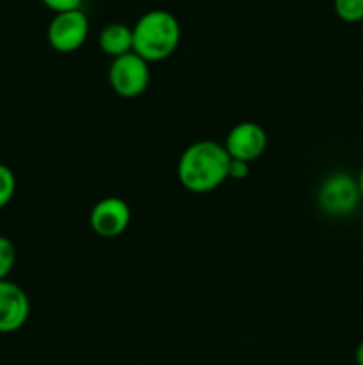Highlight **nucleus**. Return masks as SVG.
<instances>
[{
  "label": "nucleus",
  "instance_id": "obj_6",
  "mask_svg": "<svg viewBox=\"0 0 363 365\" xmlns=\"http://www.w3.org/2000/svg\"><path fill=\"white\" fill-rule=\"evenodd\" d=\"M130 207L117 196H107L95 203L89 214V227L103 239H114L130 225Z\"/></svg>",
  "mask_w": 363,
  "mask_h": 365
},
{
  "label": "nucleus",
  "instance_id": "obj_15",
  "mask_svg": "<svg viewBox=\"0 0 363 365\" xmlns=\"http://www.w3.org/2000/svg\"><path fill=\"white\" fill-rule=\"evenodd\" d=\"M354 360H356V365H363V341L359 342L358 348H356Z\"/></svg>",
  "mask_w": 363,
  "mask_h": 365
},
{
  "label": "nucleus",
  "instance_id": "obj_2",
  "mask_svg": "<svg viewBox=\"0 0 363 365\" xmlns=\"http://www.w3.org/2000/svg\"><path fill=\"white\" fill-rule=\"evenodd\" d=\"M134 52L148 63H159L174 53L180 45L182 29L177 16L166 9L146 11L132 27Z\"/></svg>",
  "mask_w": 363,
  "mask_h": 365
},
{
  "label": "nucleus",
  "instance_id": "obj_14",
  "mask_svg": "<svg viewBox=\"0 0 363 365\" xmlns=\"http://www.w3.org/2000/svg\"><path fill=\"white\" fill-rule=\"evenodd\" d=\"M249 175V163L238 159L230 160V168H228V178H235V180H244Z\"/></svg>",
  "mask_w": 363,
  "mask_h": 365
},
{
  "label": "nucleus",
  "instance_id": "obj_10",
  "mask_svg": "<svg viewBox=\"0 0 363 365\" xmlns=\"http://www.w3.org/2000/svg\"><path fill=\"white\" fill-rule=\"evenodd\" d=\"M333 9L345 24L363 21V0H333Z\"/></svg>",
  "mask_w": 363,
  "mask_h": 365
},
{
  "label": "nucleus",
  "instance_id": "obj_4",
  "mask_svg": "<svg viewBox=\"0 0 363 365\" xmlns=\"http://www.w3.org/2000/svg\"><path fill=\"white\" fill-rule=\"evenodd\" d=\"M362 202L358 178L349 173H333L320 184L319 205L330 216H349Z\"/></svg>",
  "mask_w": 363,
  "mask_h": 365
},
{
  "label": "nucleus",
  "instance_id": "obj_12",
  "mask_svg": "<svg viewBox=\"0 0 363 365\" xmlns=\"http://www.w3.org/2000/svg\"><path fill=\"white\" fill-rule=\"evenodd\" d=\"M16 264V250L11 239L0 235V280L7 278Z\"/></svg>",
  "mask_w": 363,
  "mask_h": 365
},
{
  "label": "nucleus",
  "instance_id": "obj_16",
  "mask_svg": "<svg viewBox=\"0 0 363 365\" xmlns=\"http://www.w3.org/2000/svg\"><path fill=\"white\" fill-rule=\"evenodd\" d=\"M358 185H359V192H362V200H363V164H362V170H359V175H358Z\"/></svg>",
  "mask_w": 363,
  "mask_h": 365
},
{
  "label": "nucleus",
  "instance_id": "obj_5",
  "mask_svg": "<svg viewBox=\"0 0 363 365\" xmlns=\"http://www.w3.org/2000/svg\"><path fill=\"white\" fill-rule=\"evenodd\" d=\"M89 36V20L82 9L53 13L46 29V41L60 53H71L80 48Z\"/></svg>",
  "mask_w": 363,
  "mask_h": 365
},
{
  "label": "nucleus",
  "instance_id": "obj_8",
  "mask_svg": "<svg viewBox=\"0 0 363 365\" xmlns=\"http://www.w3.org/2000/svg\"><path fill=\"white\" fill-rule=\"evenodd\" d=\"M31 316V302L23 289L7 278L0 280V334L21 330Z\"/></svg>",
  "mask_w": 363,
  "mask_h": 365
},
{
  "label": "nucleus",
  "instance_id": "obj_7",
  "mask_svg": "<svg viewBox=\"0 0 363 365\" xmlns=\"http://www.w3.org/2000/svg\"><path fill=\"white\" fill-rule=\"evenodd\" d=\"M267 145H269L267 132L255 121H241L233 125L224 139V148L231 159L246 160V163L260 159L267 150Z\"/></svg>",
  "mask_w": 363,
  "mask_h": 365
},
{
  "label": "nucleus",
  "instance_id": "obj_3",
  "mask_svg": "<svg viewBox=\"0 0 363 365\" xmlns=\"http://www.w3.org/2000/svg\"><path fill=\"white\" fill-rule=\"evenodd\" d=\"M109 84L121 98H137L148 89L149 66L148 61L132 50L120 57H114L109 66Z\"/></svg>",
  "mask_w": 363,
  "mask_h": 365
},
{
  "label": "nucleus",
  "instance_id": "obj_9",
  "mask_svg": "<svg viewBox=\"0 0 363 365\" xmlns=\"http://www.w3.org/2000/svg\"><path fill=\"white\" fill-rule=\"evenodd\" d=\"M98 45L102 52L109 57H120L123 53H128L134 50V34H132V27L120 24V21H112L107 24L105 27L100 31L98 34Z\"/></svg>",
  "mask_w": 363,
  "mask_h": 365
},
{
  "label": "nucleus",
  "instance_id": "obj_13",
  "mask_svg": "<svg viewBox=\"0 0 363 365\" xmlns=\"http://www.w3.org/2000/svg\"><path fill=\"white\" fill-rule=\"evenodd\" d=\"M41 2L53 13H63V11L80 9L84 0H41Z\"/></svg>",
  "mask_w": 363,
  "mask_h": 365
},
{
  "label": "nucleus",
  "instance_id": "obj_1",
  "mask_svg": "<svg viewBox=\"0 0 363 365\" xmlns=\"http://www.w3.org/2000/svg\"><path fill=\"white\" fill-rule=\"evenodd\" d=\"M230 160V153L221 143L210 139L196 141L178 159V180L191 192H210L228 180Z\"/></svg>",
  "mask_w": 363,
  "mask_h": 365
},
{
  "label": "nucleus",
  "instance_id": "obj_11",
  "mask_svg": "<svg viewBox=\"0 0 363 365\" xmlns=\"http://www.w3.org/2000/svg\"><path fill=\"white\" fill-rule=\"evenodd\" d=\"M16 191V177L7 164L0 163V209L13 200Z\"/></svg>",
  "mask_w": 363,
  "mask_h": 365
}]
</instances>
